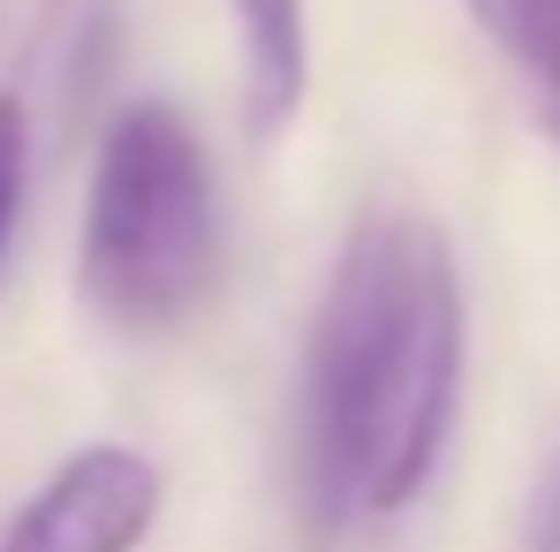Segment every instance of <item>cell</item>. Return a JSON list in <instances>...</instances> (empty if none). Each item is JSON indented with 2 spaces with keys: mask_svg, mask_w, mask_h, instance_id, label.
<instances>
[{
  "mask_svg": "<svg viewBox=\"0 0 560 552\" xmlns=\"http://www.w3.org/2000/svg\"><path fill=\"white\" fill-rule=\"evenodd\" d=\"M463 8L492 38V54L523 77V92L538 98V121L560 144V0H463Z\"/></svg>",
  "mask_w": 560,
  "mask_h": 552,
  "instance_id": "obj_5",
  "label": "cell"
},
{
  "mask_svg": "<svg viewBox=\"0 0 560 552\" xmlns=\"http://www.w3.org/2000/svg\"><path fill=\"white\" fill-rule=\"evenodd\" d=\"M530 552H560V439L538 469V507H530Z\"/></svg>",
  "mask_w": 560,
  "mask_h": 552,
  "instance_id": "obj_7",
  "label": "cell"
},
{
  "mask_svg": "<svg viewBox=\"0 0 560 552\" xmlns=\"http://www.w3.org/2000/svg\"><path fill=\"white\" fill-rule=\"evenodd\" d=\"M469 303L432 212L378 197L349 220L303 341V507L318 522L409 515L463 409Z\"/></svg>",
  "mask_w": 560,
  "mask_h": 552,
  "instance_id": "obj_1",
  "label": "cell"
},
{
  "mask_svg": "<svg viewBox=\"0 0 560 552\" xmlns=\"http://www.w3.org/2000/svg\"><path fill=\"white\" fill-rule=\"evenodd\" d=\"M220 273V183L183 106L129 98L92 152L77 287L106 333L152 341L197 318Z\"/></svg>",
  "mask_w": 560,
  "mask_h": 552,
  "instance_id": "obj_2",
  "label": "cell"
},
{
  "mask_svg": "<svg viewBox=\"0 0 560 552\" xmlns=\"http://www.w3.org/2000/svg\"><path fill=\"white\" fill-rule=\"evenodd\" d=\"M23 175H31V121H23V98L0 92V266L23 220Z\"/></svg>",
  "mask_w": 560,
  "mask_h": 552,
  "instance_id": "obj_6",
  "label": "cell"
},
{
  "mask_svg": "<svg viewBox=\"0 0 560 552\" xmlns=\"http://www.w3.org/2000/svg\"><path fill=\"white\" fill-rule=\"evenodd\" d=\"M160 507H167L160 461L121 439H98V447H77L15 507L0 552H137L152 538Z\"/></svg>",
  "mask_w": 560,
  "mask_h": 552,
  "instance_id": "obj_3",
  "label": "cell"
},
{
  "mask_svg": "<svg viewBox=\"0 0 560 552\" xmlns=\"http://www.w3.org/2000/svg\"><path fill=\"white\" fill-rule=\"evenodd\" d=\"M228 31H235V114L258 144H273L311 98V8L228 0Z\"/></svg>",
  "mask_w": 560,
  "mask_h": 552,
  "instance_id": "obj_4",
  "label": "cell"
}]
</instances>
